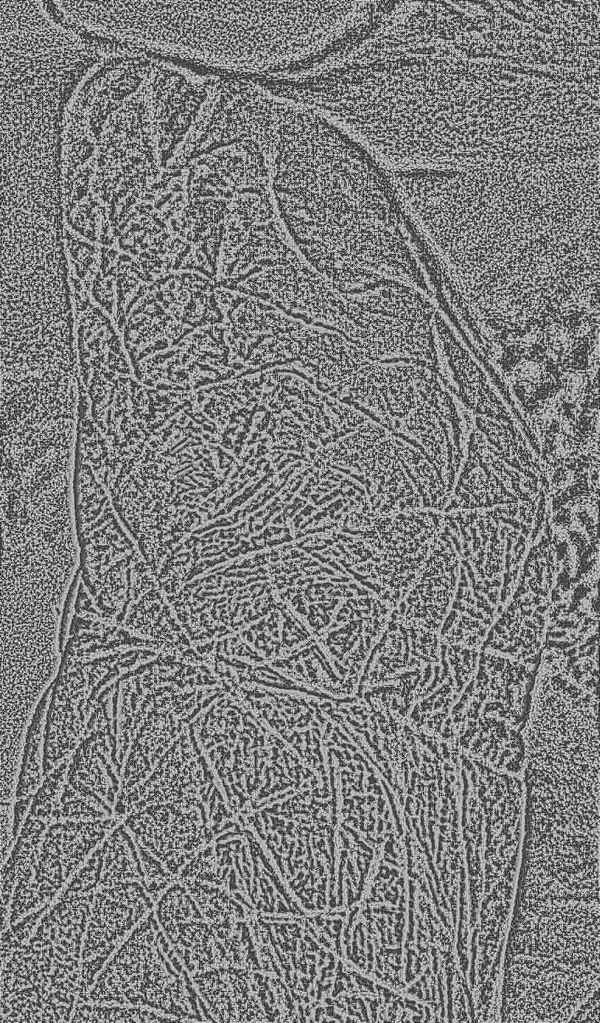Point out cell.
<instances>
[{
	"mask_svg": "<svg viewBox=\"0 0 600 1023\" xmlns=\"http://www.w3.org/2000/svg\"><path fill=\"white\" fill-rule=\"evenodd\" d=\"M187 10L186 50L197 62L268 73L352 45L371 21L363 1H225Z\"/></svg>",
	"mask_w": 600,
	"mask_h": 1023,
	"instance_id": "1",
	"label": "cell"
},
{
	"mask_svg": "<svg viewBox=\"0 0 600 1023\" xmlns=\"http://www.w3.org/2000/svg\"><path fill=\"white\" fill-rule=\"evenodd\" d=\"M158 927L151 912L132 932L98 976L84 1001L100 1004L146 1005L170 1015H180L175 1001L182 997L181 986L167 968L158 947Z\"/></svg>",
	"mask_w": 600,
	"mask_h": 1023,
	"instance_id": "2",
	"label": "cell"
},
{
	"mask_svg": "<svg viewBox=\"0 0 600 1023\" xmlns=\"http://www.w3.org/2000/svg\"><path fill=\"white\" fill-rule=\"evenodd\" d=\"M152 908L141 885L135 881L100 887L91 908L82 966L97 972L117 943Z\"/></svg>",
	"mask_w": 600,
	"mask_h": 1023,
	"instance_id": "3",
	"label": "cell"
},
{
	"mask_svg": "<svg viewBox=\"0 0 600 1023\" xmlns=\"http://www.w3.org/2000/svg\"><path fill=\"white\" fill-rule=\"evenodd\" d=\"M104 844L103 870L99 887H110L123 881L130 882L131 879L144 881L140 858L123 825L112 832Z\"/></svg>",
	"mask_w": 600,
	"mask_h": 1023,
	"instance_id": "4",
	"label": "cell"
},
{
	"mask_svg": "<svg viewBox=\"0 0 600 1023\" xmlns=\"http://www.w3.org/2000/svg\"><path fill=\"white\" fill-rule=\"evenodd\" d=\"M140 1008H119L90 1006L79 999L75 1006L72 1022H152L172 1021Z\"/></svg>",
	"mask_w": 600,
	"mask_h": 1023,
	"instance_id": "5",
	"label": "cell"
}]
</instances>
